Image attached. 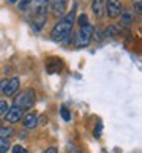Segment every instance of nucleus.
I'll list each match as a JSON object with an SVG mask.
<instances>
[{"label":"nucleus","instance_id":"f257e3e1","mask_svg":"<svg viewBox=\"0 0 142 153\" xmlns=\"http://www.w3.org/2000/svg\"><path fill=\"white\" fill-rule=\"evenodd\" d=\"M75 19H76V5H73V8H72V11L69 12V14L63 16L55 23L52 32H50V38H52L54 42H63L67 35H70V31L73 28Z\"/></svg>","mask_w":142,"mask_h":153},{"label":"nucleus","instance_id":"f03ea898","mask_svg":"<svg viewBox=\"0 0 142 153\" xmlns=\"http://www.w3.org/2000/svg\"><path fill=\"white\" fill-rule=\"evenodd\" d=\"M35 103V91L34 89H28L24 92H20L16 100H14V106L20 109H31Z\"/></svg>","mask_w":142,"mask_h":153},{"label":"nucleus","instance_id":"7ed1b4c3","mask_svg":"<svg viewBox=\"0 0 142 153\" xmlns=\"http://www.w3.org/2000/svg\"><path fill=\"white\" fill-rule=\"evenodd\" d=\"M93 31H95V29H93V26H92L90 23L81 26L78 35L75 37V46H76V48H86V46L90 43V40H92Z\"/></svg>","mask_w":142,"mask_h":153},{"label":"nucleus","instance_id":"20e7f679","mask_svg":"<svg viewBox=\"0 0 142 153\" xmlns=\"http://www.w3.org/2000/svg\"><path fill=\"white\" fill-rule=\"evenodd\" d=\"M49 3H50V0H32V3H31V6L28 9V11H31L32 19H35V17H46L47 11H49Z\"/></svg>","mask_w":142,"mask_h":153},{"label":"nucleus","instance_id":"39448f33","mask_svg":"<svg viewBox=\"0 0 142 153\" xmlns=\"http://www.w3.org/2000/svg\"><path fill=\"white\" fill-rule=\"evenodd\" d=\"M104 11L110 19H116L122 12V5L119 0H107L104 3Z\"/></svg>","mask_w":142,"mask_h":153},{"label":"nucleus","instance_id":"423d86ee","mask_svg":"<svg viewBox=\"0 0 142 153\" xmlns=\"http://www.w3.org/2000/svg\"><path fill=\"white\" fill-rule=\"evenodd\" d=\"M69 0H50V9H52V14L55 17H63L64 12H66Z\"/></svg>","mask_w":142,"mask_h":153},{"label":"nucleus","instance_id":"0eeeda50","mask_svg":"<svg viewBox=\"0 0 142 153\" xmlns=\"http://www.w3.org/2000/svg\"><path fill=\"white\" fill-rule=\"evenodd\" d=\"M5 117H6V121H8L9 124H16V123H18V121L21 120L23 110H21L20 107H17V106H12V107H9V109L6 110Z\"/></svg>","mask_w":142,"mask_h":153},{"label":"nucleus","instance_id":"6e6552de","mask_svg":"<svg viewBox=\"0 0 142 153\" xmlns=\"http://www.w3.org/2000/svg\"><path fill=\"white\" fill-rule=\"evenodd\" d=\"M63 69V61L57 57H52V58H47V63H46V71L47 74H58L61 72Z\"/></svg>","mask_w":142,"mask_h":153},{"label":"nucleus","instance_id":"1a4fd4ad","mask_svg":"<svg viewBox=\"0 0 142 153\" xmlns=\"http://www.w3.org/2000/svg\"><path fill=\"white\" fill-rule=\"evenodd\" d=\"M18 87H20V80L18 78H12V80H8V84H6V87H5V94L8 95V97H12L17 91H18Z\"/></svg>","mask_w":142,"mask_h":153},{"label":"nucleus","instance_id":"9d476101","mask_svg":"<svg viewBox=\"0 0 142 153\" xmlns=\"http://www.w3.org/2000/svg\"><path fill=\"white\" fill-rule=\"evenodd\" d=\"M38 124V118H37V115L35 113H28V115H24V118H23V126L26 127V129H35Z\"/></svg>","mask_w":142,"mask_h":153},{"label":"nucleus","instance_id":"9b49d317","mask_svg":"<svg viewBox=\"0 0 142 153\" xmlns=\"http://www.w3.org/2000/svg\"><path fill=\"white\" fill-rule=\"evenodd\" d=\"M92 11L98 19L104 16V0H93L92 2Z\"/></svg>","mask_w":142,"mask_h":153},{"label":"nucleus","instance_id":"f8f14e48","mask_svg":"<svg viewBox=\"0 0 142 153\" xmlns=\"http://www.w3.org/2000/svg\"><path fill=\"white\" fill-rule=\"evenodd\" d=\"M46 20H47V16L46 17H35V19H32L31 20V26H32V29L34 31H41L43 29V26H44V23H46Z\"/></svg>","mask_w":142,"mask_h":153},{"label":"nucleus","instance_id":"ddd939ff","mask_svg":"<svg viewBox=\"0 0 142 153\" xmlns=\"http://www.w3.org/2000/svg\"><path fill=\"white\" fill-rule=\"evenodd\" d=\"M135 20V16L132 11H122V16H121V23L124 26H130Z\"/></svg>","mask_w":142,"mask_h":153},{"label":"nucleus","instance_id":"4468645a","mask_svg":"<svg viewBox=\"0 0 142 153\" xmlns=\"http://www.w3.org/2000/svg\"><path fill=\"white\" fill-rule=\"evenodd\" d=\"M14 133H16L14 129H12V127H9V126H8V127H3V126L0 127V138H6V139H8L9 136H12Z\"/></svg>","mask_w":142,"mask_h":153},{"label":"nucleus","instance_id":"2eb2a0df","mask_svg":"<svg viewBox=\"0 0 142 153\" xmlns=\"http://www.w3.org/2000/svg\"><path fill=\"white\" fill-rule=\"evenodd\" d=\"M118 32H119V28L115 26V25H110V26L104 31V35L106 37H113V35H118Z\"/></svg>","mask_w":142,"mask_h":153},{"label":"nucleus","instance_id":"dca6fc26","mask_svg":"<svg viewBox=\"0 0 142 153\" xmlns=\"http://www.w3.org/2000/svg\"><path fill=\"white\" fill-rule=\"evenodd\" d=\"M11 149V144L6 138H0V153H5Z\"/></svg>","mask_w":142,"mask_h":153},{"label":"nucleus","instance_id":"f3484780","mask_svg":"<svg viewBox=\"0 0 142 153\" xmlns=\"http://www.w3.org/2000/svg\"><path fill=\"white\" fill-rule=\"evenodd\" d=\"M31 3H32V0H21V2L18 3V9L20 11H28Z\"/></svg>","mask_w":142,"mask_h":153},{"label":"nucleus","instance_id":"a211bd4d","mask_svg":"<svg viewBox=\"0 0 142 153\" xmlns=\"http://www.w3.org/2000/svg\"><path fill=\"white\" fill-rule=\"evenodd\" d=\"M60 115H61V118L64 121H70V112L66 109V107H61L60 109Z\"/></svg>","mask_w":142,"mask_h":153},{"label":"nucleus","instance_id":"6ab92c4d","mask_svg":"<svg viewBox=\"0 0 142 153\" xmlns=\"http://www.w3.org/2000/svg\"><path fill=\"white\" fill-rule=\"evenodd\" d=\"M8 109H9V107H8V103H6V101H5V100H0V117H3Z\"/></svg>","mask_w":142,"mask_h":153},{"label":"nucleus","instance_id":"aec40b11","mask_svg":"<svg viewBox=\"0 0 142 153\" xmlns=\"http://www.w3.org/2000/svg\"><path fill=\"white\" fill-rule=\"evenodd\" d=\"M12 153H28L26 149H24L23 146L17 144V146H12Z\"/></svg>","mask_w":142,"mask_h":153},{"label":"nucleus","instance_id":"412c9836","mask_svg":"<svg viewBox=\"0 0 142 153\" xmlns=\"http://www.w3.org/2000/svg\"><path fill=\"white\" fill-rule=\"evenodd\" d=\"M78 25H80V26H84V25H87V16H86V14H81V16L78 17Z\"/></svg>","mask_w":142,"mask_h":153},{"label":"nucleus","instance_id":"4be33fe9","mask_svg":"<svg viewBox=\"0 0 142 153\" xmlns=\"http://www.w3.org/2000/svg\"><path fill=\"white\" fill-rule=\"evenodd\" d=\"M93 135H95V138H99V136H101V123L96 126V129H95V133H93Z\"/></svg>","mask_w":142,"mask_h":153},{"label":"nucleus","instance_id":"5701e85b","mask_svg":"<svg viewBox=\"0 0 142 153\" xmlns=\"http://www.w3.org/2000/svg\"><path fill=\"white\" fill-rule=\"evenodd\" d=\"M6 84H8V80H2V81H0V92H3V91H5Z\"/></svg>","mask_w":142,"mask_h":153},{"label":"nucleus","instance_id":"b1692460","mask_svg":"<svg viewBox=\"0 0 142 153\" xmlns=\"http://www.w3.org/2000/svg\"><path fill=\"white\" fill-rule=\"evenodd\" d=\"M44 153H58V149L57 147H49L44 150Z\"/></svg>","mask_w":142,"mask_h":153},{"label":"nucleus","instance_id":"393cba45","mask_svg":"<svg viewBox=\"0 0 142 153\" xmlns=\"http://www.w3.org/2000/svg\"><path fill=\"white\" fill-rule=\"evenodd\" d=\"M135 9H136V12H138V14H141V2H136V5H135Z\"/></svg>","mask_w":142,"mask_h":153},{"label":"nucleus","instance_id":"a878e982","mask_svg":"<svg viewBox=\"0 0 142 153\" xmlns=\"http://www.w3.org/2000/svg\"><path fill=\"white\" fill-rule=\"evenodd\" d=\"M40 123L44 124V123H46V117H40Z\"/></svg>","mask_w":142,"mask_h":153},{"label":"nucleus","instance_id":"bb28decb","mask_svg":"<svg viewBox=\"0 0 142 153\" xmlns=\"http://www.w3.org/2000/svg\"><path fill=\"white\" fill-rule=\"evenodd\" d=\"M8 2H9V3H16V2H17V0H8Z\"/></svg>","mask_w":142,"mask_h":153},{"label":"nucleus","instance_id":"cd10ccee","mask_svg":"<svg viewBox=\"0 0 142 153\" xmlns=\"http://www.w3.org/2000/svg\"><path fill=\"white\" fill-rule=\"evenodd\" d=\"M75 153H83V152H80V150H76V152H75Z\"/></svg>","mask_w":142,"mask_h":153},{"label":"nucleus","instance_id":"c85d7f7f","mask_svg":"<svg viewBox=\"0 0 142 153\" xmlns=\"http://www.w3.org/2000/svg\"><path fill=\"white\" fill-rule=\"evenodd\" d=\"M0 127H2V121H0Z\"/></svg>","mask_w":142,"mask_h":153}]
</instances>
